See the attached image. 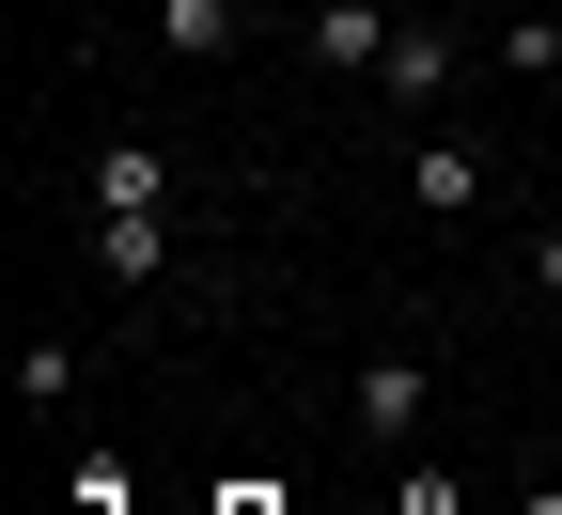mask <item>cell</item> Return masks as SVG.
I'll return each instance as SVG.
<instances>
[{
    "mask_svg": "<svg viewBox=\"0 0 562 515\" xmlns=\"http://www.w3.org/2000/svg\"><path fill=\"white\" fill-rule=\"evenodd\" d=\"M453 79H469V47H453L438 16H406V32H391V63H375V94H391V110H438Z\"/></svg>",
    "mask_w": 562,
    "mask_h": 515,
    "instance_id": "1",
    "label": "cell"
},
{
    "mask_svg": "<svg viewBox=\"0 0 562 515\" xmlns=\"http://www.w3.org/2000/svg\"><path fill=\"white\" fill-rule=\"evenodd\" d=\"M406 203L422 219H484V157L469 141H406Z\"/></svg>",
    "mask_w": 562,
    "mask_h": 515,
    "instance_id": "2",
    "label": "cell"
},
{
    "mask_svg": "<svg viewBox=\"0 0 562 515\" xmlns=\"http://www.w3.org/2000/svg\"><path fill=\"white\" fill-rule=\"evenodd\" d=\"M94 219H172V172H157V141H110V157H94Z\"/></svg>",
    "mask_w": 562,
    "mask_h": 515,
    "instance_id": "3",
    "label": "cell"
},
{
    "mask_svg": "<svg viewBox=\"0 0 562 515\" xmlns=\"http://www.w3.org/2000/svg\"><path fill=\"white\" fill-rule=\"evenodd\" d=\"M94 281L110 298H157V219H94Z\"/></svg>",
    "mask_w": 562,
    "mask_h": 515,
    "instance_id": "4",
    "label": "cell"
},
{
    "mask_svg": "<svg viewBox=\"0 0 562 515\" xmlns=\"http://www.w3.org/2000/svg\"><path fill=\"white\" fill-rule=\"evenodd\" d=\"M422 391H438L422 359H375V376H360V437H406V422H422Z\"/></svg>",
    "mask_w": 562,
    "mask_h": 515,
    "instance_id": "5",
    "label": "cell"
},
{
    "mask_svg": "<svg viewBox=\"0 0 562 515\" xmlns=\"http://www.w3.org/2000/svg\"><path fill=\"white\" fill-rule=\"evenodd\" d=\"M157 47H172V63H220V47H235V0H157Z\"/></svg>",
    "mask_w": 562,
    "mask_h": 515,
    "instance_id": "6",
    "label": "cell"
},
{
    "mask_svg": "<svg viewBox=\"0 0 562 515\" xmlns=\"http://www.w3.org/2000/svg\"><path fill=\"white\" fill-rule=\"evenodd\" d=\"M501 63H516V79H562V16H547V0H531L516 32H501Z\"/></svg>",
    "mask_w": 562,
    "mask_h": 515,
    "instance_id": "7",
    "label": "cell"
},
{
    "mask_svg": "<svg viewBox=\"0 0 562 515\" xmlns=\"http://www.w3.org/2000/svg\"><path fill=\"white\" fill-rule=\"evenodd\" d=\"M391 515H469V484H438V469H406V500Z\"/></svg>",
    "mask_w": 562,
    "mask_h": 515,
    "instance_id": "8",
    "label": "cell"
},
{
    "mask_svg": "<svg viewBox=\"0 0 562 515\" xmlns=\"http://www.w3.org/2000/svg\"><path fill=\"white\" fill-rule=\"evenodd\" d=\"M531 298H562V235H531Z\"/></svg>",
    "mask_w": 562,
    "mask_h": 515,
    "instance_id": "9",
    "label": "cell"
},
{
    "mask_svg": "<svg viewBox=\"0 0 562 515\" xmlns=\"http://www.w3.org/2000/svg\"><path fill=\"white\" fill-rule=\"evenodd\" d=\"M220 515H281V500H266V484H235V500H220Z\"/></svg>",
    "mask_w": 562,
    "mask_h": 515,
    "instance_id": "10",
    "label": "cell"
},
{
    "mask_svg": "<svg viewBox=\"0 0 562 515\" xmlns=\"http://www.w3.org/2000/svg\"><path fill=\"white\" fill-rule=\"evenodd\" d=\"M547 515H562V500H547Z\"/></svg>",
    "mask_w": 562,
    "mask_h": 515,
    "instance_id": "11",
    "label": "cell"
}]
</instances>
